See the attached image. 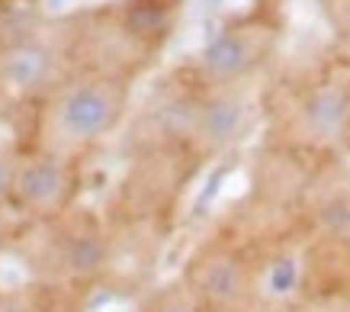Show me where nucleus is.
<instances>
[{"mask_svg":"<svg viewBox=\"0 0 350 312\" xmlns=\"http://www.w3.org/2000/svg\"><path fill=\"white\" fill-rule=\"evenodd\" d=\"M174 0H113L58 16L71 71H103L135 81L174 29Z\"/></svg>","mask_w":350,"mask_h":312,"instance_id":"f257e3e1","label":"nucleus"},{"mask_svg":"<svg viewBox=\"0 0 350 312\" xmlns=\"http://www.w3.org/2000/svg\"><path fill=\"white\" fill-rule=\"evenodd\" d=\"M129 77L103 71H71L29 113V135L23 145L64 161L84 164L126 122L132 107Z\"/></svg>","mask_w":350,"mask_h":312,"instance_id":"f03ea898","label":"nucleus"},{"mask_svg":"<svg viewBox=\"0 0 350 312\" xmlns=\"http://www.w3.org/2000/svg\"><path fill=\"white\" fill-rule=\"evenodd\" d=\"M10 255L20 258L29 280L84 296L94 287H107L113 229L103 213L77 203L45 222H23Z\"/></svg>","mask_w":350,"mask_h":312,"instance_id":"7ed1b4c3","label":"nucleus"},{"mask_svg":"<svg viewBox=\"0 0 350 312\" xmlns=\"http://www.w3.org/2000/svg\"><path fill=\"white\" fill-rule=\"evenodd\" d=\"M267 135L289 155L344 151L350 132V62L334 58L328 65L299 75L264 100Z\"/></svg>","mask_w":350,"mask_h":312,"instance_id":"20e7f679","label":"nucleus"},{"mask_svg":"<svg viewBox=\"0 0 350 312\" xmlns=\"http://www.w3.org/2000/svg\"><path fill=\"white\" fill-rule=\"evenodd\" d=\"M260 119H264V97L257 84L202 87L190 81L183 97L170 109L167 126L158 135L180 142L200 161H206L232 151Z\"/></svg>","mask_w":350,"mask_h":312,"instance_id":"39448f33","label":"nucleus"},{"mask_svg":"<svg viewBox=\"0 0 350 312\" xmlns=\"http://www.w3.org/2000/svg\"><path fill=\"white\" fill-rule=\"evenodd\" d=\"M196 164L200 158L187 145L154 135L129 161L122 181L116 183V194L109 200L107 219L126 226L161 229L164 219L174 213Z\"/></svg>","mask_w":350,"mask_h":312,"instance_id":"423d86ee","label":"nucleus"},{"mask_svg":"<svg viewBox=\"0 0 350 312\" xmlns=\"http://www.w3.org/2000/svg\"><path fill=\"white\" fill-rule=\"evenodd\" d=\"M202 312H247L264 300V258L238 232H213L180 270Z\"/></svg>","mask_w":350,"mask_h":312,"instance_id":"0eeeda50","label":"nucleus"},{"mask_svg":"<svg viewBox=\"0 0 350 312\" xmlns=\"http://www.w3.org/2000/svg\"><path fill=\"white\" fill-rule=\"evenodd\" d=\"M283 42V23L273 7L225 20L190 65V81L202 87L254 84Z\"/></svg>","mask_w":350,"mask_h":312,"instance_id":"6e6552de","label":"nucleus"},{"mask_svg":"<svg viewBox=\"0 0 350 312\" xmlns=\"http://www.w3.org/2000/svg\"><path fill=\"white\" fill-rule=\"evenodd\" d=\"M64 75H71V62L64 55L58 20H39L10 36H0V97L3 107H29V113Z\"/></svg>","mask_w":350,"mask_h":312,"instance_id":"1a4fd4ad","label":"nucleus"},{"mask_svg":"<svg viewBox=\"0 0 350 312\" xmlns=\"http://www.w3.org/2000/svg\"><path fill=\"white\" fill-rule=\"evenodd\" d=\"M77 194L81 164L23 145L10 187V213L20 222H45L68 213L71 206H77Z\"/></svg>","mask_w":350,"mask_h":312,"instance_id":"9d476101","label":"nucleus"},{"mask_svg":"<svg viewBox=\"0 0 350 312\" xmlns=\"http://www.w3.org/2000/svg\"><path fill=\"white\" fill-rule=\"evenodd\" d=\"M0 312H84V296L26 280L0 290Z\"/></svg>","mask_w":350,"mask_h":312,"instance_id":"9b49d317","label":"nucleus"},{"mask_svg":"<svg viewBox=\"0 0 350 312\" xmlns=\"http://www.w3.org/2000/svg\"><path fill=\"white\" fill-rule=\"evenodd\" d=\"M132 312H202V309L196 302V296L190 293V287L180 277H174L138 293Z\"/></svg>","mask_w":350,"mask_h":312,"instance_id":"f8f14e48","label":"nucleus"},{"mask_svg":"<svg viewBox=\"0 0 350 312\" xmlns=\"http://www.w3.org/2000/svg\"><path fill=\"white\" fill-rule=\"evenodd\" d=\"M321 13H325L328 29L334 36L338 58L350 62V0H321Z\"/></svg>","mask_w":350,"mask_h":312,"instance_id":"ddd939ff","label":"nucleus"},{"mask_svg":"<svg viewBox=\"0 0 350 312\" xmlns=\"http://www.w3.org/2000/svg\"><path fill=\"white\" fill-rule=\"evenodd\" d=\"M20 148L16 142L0 145V213H10V187H13V171L20 161Z\"/></svg>","mask_w":350,"mask_h":312,"instance_id":"4468645a","label":"nucleus"},{"mask_svg":"<svg viewBox=\"0 0 350 312\" xmlns=\"http://www.w3.org/2000/svg\"><path fill=\"white\" fill-rule=\"evenodd\" d=\"M23 222L13 213H0V255H10L16 238H20Z\"/></svg>","mask_w":350,"mask_h":312,"instance_id":"2eb2a0df","label":"nucleus"},{"mask_svg":"<svg viewBox=\"0 0 350 312\" xmlns=\"http://www.w3.org/2000/svg\"><path fill=\"white\" fill-rule=\"evenodd\" d=\"M247 312H306L302 306H296V302H283V300H260L254 306V309H247Z\"/></svg>","mask_w":350,"mask_h":312,"instance_id":"dca6fc26","label":"nucleus"},{"mask_svg":"<svg viewBox=\"0 0 350 312\" xmlns=\"http://www.w3.org/2000/svg\"><path fill=\"white\" fill-rule=\"evenodd\" d=\"M280 3H286V0H264V7H280Z\"/></svg>","mask_w":350,"mask_h":312,"instance_id":"f3484780","label":"nucleus"},{"mask_svg":"<svg viewBox=\"0 0 350 312\" xmlns=\"http://www.w3.org/2000/svg\"><path fill=\"white\" fill-rule=\"evenodd\" d=\"M344 151H350V132H347V142H344Z\"/></svg>","mask_w":350,"mask_h":312,"instance_id":"a211bd4d","label":"nucleus"},{"mask_svg":"<svg viewBox=\"0 0 350 312\" xmlns=\"http://www.w3.org/2000/svg\"><path fill=\"white\" fill-rule=\"evenodd\" d=\"M0 109H3V97H0Z\"/></svg>","mask_w":350,"mask_h":312,"instance_id":"6ab92c4d","label":"nucleus"}]
</instances>
